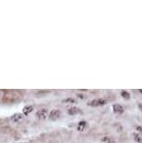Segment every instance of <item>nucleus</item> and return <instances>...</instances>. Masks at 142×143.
Returning <instances> with one entry per match:
<instances>
[{
	"label": "nucleus",
	"mask_w": 142,
	"mask_h": 143,
	"mask_svg": "<svg viewBox=\"0 0 142 143\" xmlns=\"http://www.w3.org/2000/svg\"><path fill=\"white\" fill-rule=\"evenodd\" d=\"M48 114H49V112H48L47 110H40L37 112V117H38V119H42V120H44V119L47 118Z\"/></svg>",
	"instance_id": "7ed1b4c3"
},
{
	"label": "nucleus",
	"mask_w": 142,
	"mask_h": 143,
	"mask_svg": "<svg viewBox=\"0 0 142 143\" xmlns=\"http://www.w3.org/2000/svg\"><path fill=\"white\" fill-rule=\"evenodd\" d=\"M137 130L138 131V133H140V134L142 135V127L141 126H137Z\"/></svg>",
	"instance_id": "9b49d317"
},
{
	"label": "nucleus",
	"mask_w": 142,
	"mask_h": 143,
	"mask_svg": "<svg viewBox=\"0 0 142 143\" xmlns=\"http://www.w3.org/2000/svg\"><path fill=\"white\" fill-rule=\"evenodd\" d=\"M112 109H113V111L115 113H119V114H122L124 112V109L122 106L121 105H113L112 106Z\"/></svg>",
	"instance_id": "20e7f679"
},
{
	"label": "nucleus",
	"mask_w": 142,
	"mask_h": 143,
	"mask_svg": "<svg viewBox=\"0 0 142 143\" xmlns=\"http://www.w3.org/2000/svg\"><path fill=\"white\" fill-rule=\"evenodd\" d=\"M68 114L69 115H76V114H78L80 112V110L79 109V108H76V107H73L71 108V109H69L68 110Z\"/></svg>",
	"instance_id": "39448f33"
},
{
	"label": "nucleus",
	"mask_w": 142,
	"mask_h": 143,
	"mask_svg": "<svg viewBox=\"0 0 142 143\" xmlns=\"http://www.w3.org/2000/svg\"><path fill=\"white\" fill-rule=\"evenodd\" d=\"M86 125H87L86 122H84V121L80 122V123H79L78 130H79V131H83V130L85 129V127H86Z\"/></svg>",
	"instance_id": "1a4fd4ad"
},
{
	"label": "nucleus",
	"mask_w": 142,
	"mask_h": 143,
	"mask_svg": "<svg viewBox=\"0 0 142 143\" xmlns=\"http://www.w3.org/2000/svg\"><path fill=\"white\" fill-rule=\"evenodd\" d=\"M122 96L125 99L130 98V94H129V93L126 92V91H122Z\"/></svg>",
	"instance_id": "9d476101"
},
{
	"label": "nucleus",
	"mask_w": 142,
	"mask_h": 143,
	"mask_svg": "<svg viewBox=\"0 0 142 143\" xmlns=\"http://www.w3.org/2000/svg\"><path fill=\"white\" fill-rule=\"evenodd\" d=\"M60 115H61V112L58 110H51V112L49 113V118L51 119V120H52V121H55V120L60 118Z\"/></svg>",
	"instance_id": "f03ea898"
},
{
	"label": "nucleus",
	"mask_w": 142,
	"mask_h": 143,
	"mask_svg": "<svg viewBox=\"0 0 142 143\" xmlns=\"http://www.w3.org/2000/svg\"><path fill=\"white\" fill-rule=\"evenodd\" d=\"M64 102H75L74 99H67V100H64Z\"/></svg>",
	"instance_id": "f8f14e48"
},
{
	"label": "nucleus",
	"mask_w": 142,
	"mask_h": 143,
	"mask_svg": "<svg viewBox=\"0 0 142 143\" xmlns=\"http://www.w3.org/2000/svg\"><path fill=\"white\" fill-rule=\"evenodd\" d=\"M32 110H33V107L32 106H26V107L23 108V110H22V112L26 115H28L29 113H31Z\"/></svg>",
	"instance_id": "0eeeda50"
},
{
	"label": "nucleus",
	"mask_w": 142,
	"mask_h": 143,
	"mask_svg": "<svg viewBox=\"0 0 142 143\" xmlns=\"http://www.w3.org/2000/svg\"><path fill=\"white\" fill-rule=\"evenodd\" d=\"M105 104H106V100L104 98L93 99L88 103V105L91 106V107H100V106H104Z\"/></svg>",
	"instance_id": "f257e3e1"
},
{
	"label": "nucleus",
	"mask_w": 142,
	"mask_h": 143,
	"mask_svg": "<svg viewBox=\"0 0 142 143\" xmlns=\"http://www.w3.org/2000/svg\"><path fill=\"white\" fill-rule=\"evenodd\" d=\"M134 139L135 140V142L142 143V138L138 133H134Z\"/></svg>",
	"instance_id": "6e6552de"
},
{
	"label": "nucleus",
	"mask_w": 142,
	"mask_h": 143,
	"mask_svg": "<svg viewBox=\"0 0 142 143\" xmlns=\"http://www.w3.org/2000/svg\"><path fill=\"white\" fill-rule=\"evenodd\" d=\"M22 120V114H14L13 116L11 117V121L15 122V123H18V122H21Z\"/></svg>",
	"instance_id": "423d86ee"
}]
</instances>
